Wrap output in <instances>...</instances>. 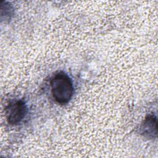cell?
Listing matches in <instances>:
<instances>
[{"instance_id": "3957f363", "label": "cell", "mask_w": 158, "mask_h": 158, "mask_svg": "<svg viewBox=\"0 0 158 158\" xmlns=\"http://www.w3.org/2000/svg\"><path fill=\"white\" fill-rule=\"evenodd\" d=\"M141 134L148 138L157 136V118L154 115H149L141 127Z\"/></svg>"}, {"instance_id": "6da1fadb", "label": "cell", "mask_w": 158, "mask_h": 158, "mask_svg": "<svg viewBox=\"0 0 158 158\" xmlns=\"http://www.w3.org/2000/svg\"><path fill=\"white\" fill-rule=\"evenodd\" d=\"M51 86L52 95L58 104H67L72 98L73 83L70 77L64 72H59L52 77Z\"/></svg>"}, {"instance_id": "7a4b0ae2", "label": "cell", "mask_w": 158, "mask_h": 158, "mask_svg": "<svg viewBox=\"0 0 158 158\" xmlns=\"http://www.w3.org/2000/svg\"><path fill=\"white\" fill-rule=\"evenodd\" d=\"M27 107L22 100L12 101L6 107V117L10 125L19 123L25 117Z\"/></svg>"}]
</instances>
